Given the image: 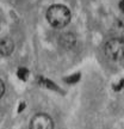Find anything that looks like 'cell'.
I'll list each match as a JSON object with an SVG mask.
<instances>
[{
    "label": "cell",
    "mask_w": 124,
    "mask_h": 129,
    "mask_svg": "<svg viewBox=\"0 0 124 129\" xmlns=\"http://www.w3.org/2000/svg\"><path fill=\"white\" fill-rule=\"evenodd\" d=\"M72 19L70 10L61 4L51 5L47 11V20L49 22L51 26L56 29H62L68 25Z\"/></svg>",
    "instance_id": "6da1fadb"
},
{
    "label": "cell",
    "mask_w": 124,
    "mask_h": 129,
    "mask_svg": "<svg viewBox=\"0 0 124 129\" xmlns=\"http://www.w3.org/2000/svg\"><path fill=\"white\" fill-rule=\"evenodd\" d=\"M105 55L112 61H120L123 59V51H124V43L122 38H111L110 41L106 42L105 48Z\"/></svg>",
    "instance_id": "7a4b0ae2"
},
{
    "label": "cell",
    "mask_w": 124,
    "mask_h": 129,
    "mask_svg": "<svg viewBox=\"0 0 124 129\" xmlns=\"http://www.w3.org/2000/svg\"><path fill=\"white\" fill-rule=\"evenodd\" d=\"M54 121L47 114H37L31 118L30 128L31 129H54Z\"/></svg>",
    "instance_id": "3957f363"
},
{
    "label": "cell",
    "mask_w": 124,
    "mask_h": 129,
    "mask_svg": "<svg viewBox=\"0 0 124 129\" xmlns=\"http://www.w3.org/2000/svg\"><path fill=\"white\" fill-rule=\"evenodd\" d=\"M14 50V42L10 37H3L0 40V55L10 56Z\"/></svg>",
    "instance_id": "277c9868"
},
{
    "label": "cell",
    "mask_w": 124,
    "mask_h": 129,
    "mask_svg": "<svg viewBox=\"0 0 124 129\" xmlns=\"http://www.w3.org/2000/svg\"><path fill=\"white\" fill-rule=\"evenodd\" d=\"M60 42H61V46H63L64 48H72L75 44V37L70 32H66L64 35L61 36Z\"/></svg>",
    "instance_id": "5b68a950"
},
{
    "label": "cell",
    "mask_w": 124,
    "mask_h": 129,
    "mask_svg": "<svg viewBox=\"0 0 124 129\" xmlns=\"http://www.w3.org/2000/svg\"><path fill=\"white\" fill-rule=\"evenodd\" d=\"M28 75H29L28 69H25V68L18 69V77L22 79V80H26V79H28Z\"/></svg>",
    "instance_id": "8992f818"
},
{
    "label": "cell",
    "mask_w": 124,
    "mask_h": 129,
    "mask_svg": "<svg viewBox=\"0 0 124 129\" xmlns=\"http://www.w3.org/2000/svg\"><path fill=\"white\" fill-rule=\"evenodd\" d=\"M4 93H5V84H4V81L0 79V98L4 96Z\"/></svg>",
    "instance_id": "52a82bcc"
}]
</instances>
